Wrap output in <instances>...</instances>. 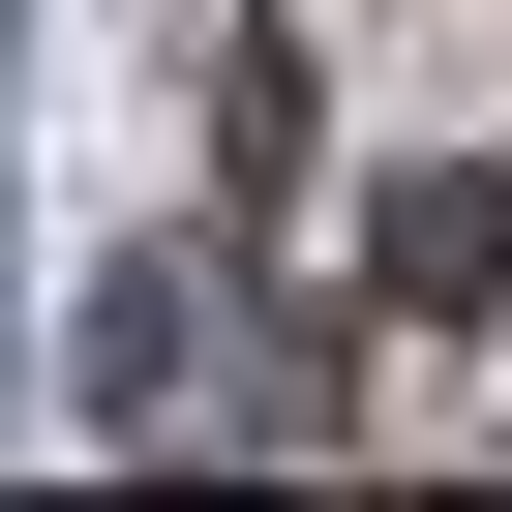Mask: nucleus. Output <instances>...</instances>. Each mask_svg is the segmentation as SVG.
<instances>
[{
  "mask_svg": "<svg viewBox=\"0 0 512 512\" xmlns=\"http://www.w3.org/2000/svg\"><path fill=\"white\" fill-rule=\"evenodd\" d=\"M91 422H211V332H181V272H121V302H91Z\"/></svg>",
  "mask_w": 512,
  "mask_h": 512,
  "instance_id": "1",
  "label": "nucleus"
}]
</instances>
